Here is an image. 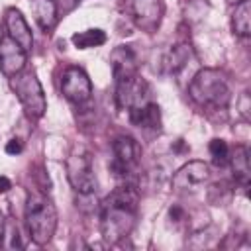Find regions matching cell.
Listing matches in <instances>:
<instances>
[{
    "instance_id": "44dd1931",
    "label": "cell",
    "mask_w": 251,
    "mask_h": 251,
    "mask_svg": "<svg viewBox=\"0 0 251 251\" xmlns=\"http://www.w3.org/2000/svg\"><path fill=\"white\" fill-rule=\"evenodd\" d=\"M229 198H231V188L227 182H216L208 190V200L216 206H224L226 202H229Z\"/></svg>"
},
{
    "instance_id": "cb8c5ba5",
    "label": "cell",
    "mask_w": 251,
    "mask_h": 251,
    "mask_svg": "<svg viewBox=\"0 0 251 251\" xmlns=\"http://www.w3.org/2000/svg\"><path fill=\"white\" fill-rule=\"evenodd\" d=\"M4 151H6L8 155H20V153L24 151V141H22V139H18V137H12V139L6 143Z\"/></svg>"
},
{
    "instance_id": "3957f363",
    "label": "cell",
    "mask_w": 251,
    "mask_h": 251,
    "mask_svg": "<svg viewBox=\"0 0 251 251\" xmlns=\"http://www.w3.org/2000/svg\"><path fill=\"white\" fill-rule=\"evenodd\" d=\"M27 231L37 245H47L57 229V208L43 192H29L25 202Z\"/></svg>"
},
{
    "instance_id": "d6986e66",
    "label": "cell",
    "mask_w": 251,
    "mask_h": 251,
    "mask_svg": "<svg viewBox=\"0 0 251 251\" xmlns=\"http://www.w3.org/2000/svg\"><path fill=\"white\" fill-rule=\"evenodd\" d=\"M71 41L76 49H90V47L104 45L106 43V33L100 27H90V29H84V31H76L71 37Z\"/></svg>"
},
{
    "instance_id": "2e32d148",
    "label": "cell",
    "mask_w": 251,
    "mask_h": 251,
    "mask_svg": "<svg viewBox=\"0 0 251 251\" xmlns=\"http://www.w3.org/2000/svg\"><path fill=\"white\" fill-rule=\"evenodd\" d=\"M229 163L233 169V178L235 182L247 190L249 186V178H251V167H249V151L243 145H237L233 155L229 153Z\"/></svg>"
},
{
    "instance_id": "e0dca14e",
    "label": "cell",
    "mask_w": 251,
    "mask_h": 251,
    "mask_svg": "<svg viewBox=\"0 0 251 251\" xmlns=\"http://www.w3.org/2000/svg\"><path fill=\"white\" fill-rule=\"evenodd\" d=\"M190 55H192V49H190V45H188L186 41L173 45V47L169 49V53L165 55V61H163L167 73H173V75H175V73H180V71L184 69V65L188 63Z\"/></svg>"
},
{
    "instance_id": "7402d4cb",
    "label": "cell",
    "mask_w": 251,
    "mask_h": 251,
    "mask_svg": "<svg viewBox=\"0 0 251 251\" xmlns=\"http://www.w3.org/2000/svg\"><path fill=\"white\" fill-rule=\"evenodd\" d=\"M4 237H8L10 241H6L4 245L6 247H22V241H20V231H18V226L14 222H6V227H4ZM2 237V241H4Z\"/></svg>"
},
{
    "instance_id": "5bb4252c",
    "label": "cell",
    "mask_w": 251,
    "mask_h": 251,
    "mask_svg": "<svg viewBox=\"0 0 251 251\" xmlns=\"http://www.w3.org/2000/svg\"><path fill=\"white\" fill-rule=\"evenodd\" d=\"M129 114V122L143 129H161V108L153 100L145 104L143 108H137Z\"/></svg>"
},
{
    "instance_id": "7a4b0ae2",
    "label": "cell",
    "mask_w": 251,
    "mask_h": 251,
    "mask_svg": "<svg viewBox=\"0 0 251 251\" xmlns=\"http://www.w3.org/2000/svg\"><path fill=\"white\" fill-rule=\"evenodd\" d=\"M190 98L210 110H224L229 104L231 90L226 75L218 69H200L188 84Z\"/></svg>"
},
{
    "instance_id": "52a82bcc",
    "label": "cell",
    "mask_w": 251,
    "mask_h": 251,
    "mask_svg": "<svg viewBox=\"0 0 251 251\" xmlns=\"http://www.w3.org/2000/svg\"><path fill=\"white\" fill-rule=\"evenodd\" d=\"M122 8L131 24L145 33H155L165 14L161 0H122Z\"/></svg>"
},
{
    "instance_id": "9c48e42d",
    "label": "cell",
    "mask_w": 251,
    "mask_h": 251,
    "mask_svg": "<svg viewBox=\"0 0 251 251\" xmlns=\"http://www.w3.org/2000/svg\"><path fill=\"white\" fill-rule=\"evenodd\" d=\"M210 178V167L204 161H188L184 163L171 178L173 190L178 194L196 192L200 186H204Z\"/></svg>"
},
{
    "instance_id": "603a6c76",
    "label": "cell",
    "mask_w": 251,
    "mask_h": 251,
    "mask_svg": "<svg viewBox=\"0 0 251 251\" xmlns=\"http://www.w3.org/2000/svg\"><path fill=\"white\" fill-rule=\"evenodd\" d=\"M55 2V8H57V14L59 16H67L69 12H73L80 0H53Z\"/></svg>"
},
{
    "instance_id": "d4e9b609",
    "label": "cell",
    "mask_w": 251,
    "mask_h": 251,
    "mask_svg": "<svg viewBox=\"0 0 251 251\" xmlns=\"http://www.w3.org/2000/svg\"><path fill=\"white\" fill-rule=\"evenodd\" d=\"M169 218H171V222L180 224V222L186 220V212H184V208H180V206H173V208L169 210Z\"/></svg>"
},
{
    "instance_id": "8992f818",
    "label": "cell",
    "mask_w": 251,
    "mask_h": 251,
    "mask_svg": "<svg viewBox=\"0 0 251 251\" xmlns=\"http://www.w3.org/2000/svg\"><path fill=\"white\" fill-rule=\"evenodd\" d=\"M112 151H114V159L110 163L112 173L124 178L126 182H131L129 178L137 171L141 161V145L129 135H120L114 139Z\"/></svg>"
},
{
    "instance_id": "4fadbf2b",
    "label": "cell",
    "mask_w": 251,
    "mask_h": 251,
    "mask_svg": "<svg viewBox=\"0 0 251 251\" xmlns=\"http://www.w3.org/2000/svg\"><path fill=\"white\" fill-rule=\"evenodd\" d=\"M112 73H114L116 80L137 75V59H135V53L131 51V47L118 45L112 51Z\"/></svg>"
},
{
    "instance_id": "277c9868",
    "label": "cell",
    "mask_w": 251,
    "mask_h": 251,
    "mask_svg": "<svg viewBox=\"0 0 251 251\" xmlns=\"http://www.w3.org/2000/svg\"><path fill=\"white\" fill-rule=\"evenodd\" d=\"M10 88L18 96V100L29 120H39L45 114L47 100H45L41 82L31 69H24L18 75L10 76Z\"/></svg>"
},
{
    "instance_id": "9a60e30c",
    "label": "cell",
    "mask_w": 251,
    "mask_h": 251,
    "mask_svg": "<svg viewBox=\"0 0 251 251\" xmlns=\"http://www.w3.org/2000/svg\"><path fill=\"white\" fill-rule=\"evenodd\" d=\"M31 10H33V18H35L37 25L45 33H51L59 20L55 2L53 0H31Z\"/></svg>"
},
{
    "instance_id": "5b68a950",
    "label": "cell",
    "mask_w": 251,
    "mask_h": 251,
    "mask_svg": "<svg viewBox=\"0 0 251 251\" xmlns=\"http://www.w3.org/2000/svg\"><path fill=\"white\" fill-rule=\"evenodd\" d=\"M67 178L75 192L80 196H90L96 190V175L92 167V157L88 151L75 149L67 159Z\"/></svg>"
},
{
    "instance_id": "6da1fadb",
    "label": "cell",
    "mask_w": 251,
    "mask_h": 251,
    "mask_svg": "<svg viewBox=\"0 0 251 251\" xmlns=\"http://www.w3.org/2000/svg\"><path fill=\"white\" fill-rule=\"evenodd\" d=\"M139 212V190L133 182L114 188L100 206V231L106 243L126 239L135 227Z\"/></svg>"
},
{
    "instance_id": "7c38bea8",
    "label": "cell",
    "mask_w": 251,
    "mask_h": 251,
    "mask_svg": "<svg viewBox=\"0 0 251 251\" xmlns=\"http://www.w3.org/2000/svg\"><path fill=\"white\" fill-rule=\"evenodd\" d=\"M4 24H6L8 35H10L24 51H29L31 45H33V35H31V29H29V25H27L24 14H22L18 8H8V10H6Z\"/></svg>"
},
{
    "instance_id": "8fae6325",
    "label": "cell",
    "mask_w": 251,
    "mask_h": 251,
    "mask_svg": "<svg viewBox=\"0 0 251 251\" xmlns=\"http://www.w3.org/2000/svg\"><path fill=\"white\" fill-rule=\"evenodd\" d=\"M25 53L8 33L0 37V71L4 76H14L25 69Z\"/></svg>"
},
{
    "instance_id": "f1b7e54d",
    "label": "cell",
    "mask_w": 251,
    "mask_h": 251,
    "mask_svg": "<svg viewBox=\"0 0 251 251\" xmlns=\"http://www.w3.org/2000/svg\"><path fill=\"white\" fill-rule=\"evenodd\" d=\"M227 4H239V2H243V0H226Z\"/></svg>"
},
{
    "instance_id": "ba28073f",
    "label": "cell",
    "mask_w": 251,
    "mask_h": 251,
    "mask_svg": "<svg viewBox=\"0 0 251 251\" xmlns=\"http://www.w3.org/2000/svg\"><path fill=\"white\" fill-rule=\"evenodd\" d=\"M151 102V90L143 76L133 75L122 80H116V104L120 110L133 112Z\"/></svg>"
},
{
    "instance_id": "4316f807",
    "label": "cell",
    "mask_w": 251,
    "mask_h": 251,
    "mask_svg": "<svg viewBox=\"0 0 251 251\" xmlns=\"http://www.w3.org/2000/svg\"><path fill=\"white\" fill-rule=\"evenodd\" d=\"M4 227H6V220H4L2 210H0V245H2V237H4Z\"/></svg>"
},
{
    "instance_id": "83f0119b",
    "label": "cell",
    "mask_w": 251,
    "mask_h": 251,
    "mask_svg": "<svg viewBox=\"0 0 251 251\" xmlns=\"http://www.w3.org/2000/svg\"><path fill=\"white\" fill-rule=\"evenodd\" d=\"M245 100H247V94H243V98H241V102L245 104ZM241 112H243V114H245V118H247V108H245V106L241 108Z\"/></svg>"
},
{
    "instance_id": "484cf974",
    "label": "cell",
    "mask_w": 251,
    "mask_h": 251,
    "mask_svg": "<svg viewBox=\"0 0 251 251\" xmlns=\"http://www.w3.org/2000/svg\"><path fill=\"white\" fill-rule=\"evenodd\" d=\"M10 188H12V182H10V178H8V176H4V175H0V194L8 192Z\"/></svg>"
},
{
    "instance_id": "30bf717a",
    "label": "cell",
    "mask_w": 251,
    "mask_h": 251,
    "mask_svg": "<svg viewBox=\"0 0 251 251\" xmlns=\"http://www.w3.org/2000/svg\"><path fill=\"white\" fill-rule=\"evenodd\" d=\"M61 92L73 104H84L92 96V82L80 67H69L61 75Z\"/></svg>"
},
{
    "instance_id": "ffe728a7",
    "label": "cell",
    "mask_w": 251,
    "mask_h": 251,
    "mask_svg": "<svg viewBox=\"0 0 251 251\" xmlns=\"http://www.w3.org/2000/svg\"><path fill=\"white\" fill-rule=\"evenodd\" d=\"M208 149H210V155H212L214 165L224 167V165L229 163V147H227V143L224 139H220V137L212 139L210 145H208Z\"/></svg>"
},
{
    "instance_id": "ac0fdd59",
    "label": "cell",
    "mask_w": 251,
    "mask_h": 251,
    "mask_svg": "<svg viewBox=\"0 0 251 251\" xmlns=\"http://www.w3.org/2000/svg\"><path fill=\"white\" fill-rule=\"evenodd\" d=\"M231 27L233 33L239 37H249L251 33V0H243L235 4V10L231 14Z\"/></svg>"
}]
</instances>
